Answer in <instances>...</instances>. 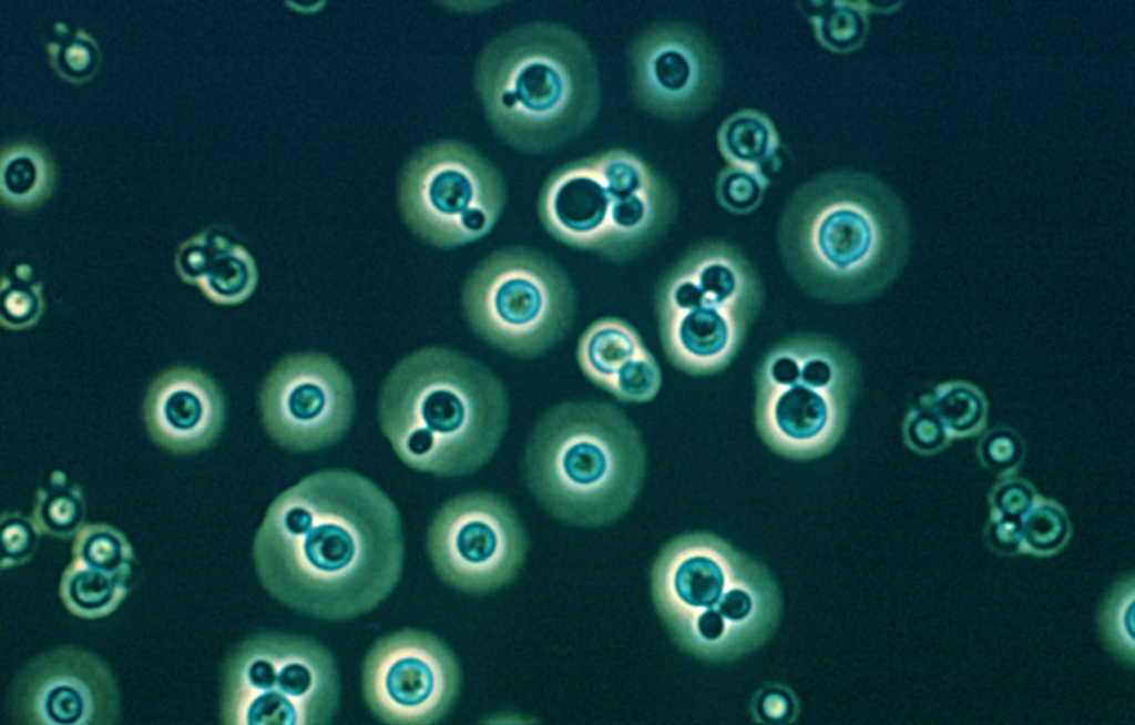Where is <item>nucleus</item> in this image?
<instances>
[{"instance_id":"nucleus-7","label":"nucleus","mask_w":1135,"mask_h":725,"mask_svg":"<svg viewBox=\"0 0 1135 725\" xmlns=\"http://www.w3.org/2000/svg\"><path fill=\"white\" fill-rule=\"evenodd\" d=\"M536 208L556 241L625 263L665 235L678 200L668 181L637 153L613 147L554 170L542 184Z\"/></svg>"},{"instance_id":"nucleus-4","label":"nucleus","mask_w":1135,"mask_h":725,"mask_svg":"<svg viewBox=\"0 0 1135 725\" xmlns=\"http://www.w3.org/2000/svg\"><path fill=\"white\" fill-rule=\"evenodd\" d=\"M509 419L502 381L483 364L447 347H427L401 359L387 377L379 421L408 467L460 477L498 450Z\"/></svg>"},{"instance_id":"nucleus-12","label":"nucleus","mask_w":1135,"mask_h":725,"mask_svg":"<svg viewBox=\"0 0 1135 725\" xmlns=\"http://www.w3.org/2000/svg\"><path fill=\"white\" fill-rule=\"evenodd\" d=\"M507 203L500 171L469 144H429L406 164L399 204L410 229L425 242L453 248L487 236Z\"/></svg>"},{"instance_id":"nucleus-13","label":"nucleus","mask_w":1135,"mask_h":725,"mask_svg":"<svg viewBox=\"0 0 1135 725\" xmlns=\"http://www.w3.org/2000/svg\"><path fill=\"white\" fill-rule=\"evenodd\" d=\"M427 549L443 582L464 592L487 593L515 578L525 560L528 537L503 497L472 491L450 499L437 511Z\"/></svg>"},{"instance_id":"nucleus-27","label":"nucleus","mask_w":1135,"mask_h":725,"mask_svg":"<svg viewBox=\"0 0 1135 725\" xmlns=\"http://www.w3.org/2000/svg\"><path fill=\"white\" fill-rule=\"evenodd\" d=\"M49 171L45 162L33 153L11 154L2 164V194L10 203L29 205L35 203L49 188Z\"/></svg>"},{"instance_id":"nucleus-33","label":"nucleus","mask_w":1135,"mask_h":725,"mask_svg":"<svg viewBox=\"0 0 1135 725\" xmlns=\"http://www.w3.org/2000/svg\"><path fill=\"white\" fill-rule=\"evenodd\" d=\"M906 437L910 446L919 451H935L947 440V428L931 409H920L908 419Z\"/></svg>"},{"instance_id":"nucleus-20","label":"nucleus","mask_w":1135,"mask_h":725,"mask_svg":"<svg viewBox=\"0 0 1135 725\" xmlns=\"http://www.w3.org/2000/svg\"><path fill=\"white\" fill-rule=\"evenodd\" d=\"M175 266L185 283L197 285L209 300L221 305L243 303L257 286L253 256L217 234H202L184 243Z\"/></svg>"},{"instance_id":"nucleus-30","label":"nucleus","mask_w":1135,"mask_h":725,"mask_svg":"<svg viewBox=\"0 0 1135 725\" xmlns=\"http://www.w3.org/2000/svg\"><path fill=\"white\" fill-rule=\"evenodd\" d=\"M41 532L32 518L20 512L1 515V568L21 565L34 554Z\"/></svg>"},{"instance_id":"nucleus-6","label":"nucleus","mask_w":1135,"mask_h":725,"mask_svg":"<svg viewBox=\"0 0 1135 725\" xmlns=\"http://www.w3.org/2000/svg\"><path fill=\"white\" fill-rule=\"evenodd\" d=\"M640 431L617 406L572 400L538 421L523 458L525 483L541 507L568 524L597 528L622 518L645 477Z\"/></svg>"},{"instance_id":"nucleus-18","label":"nucleus","mask_w":1135,"mask_h":725,"mask_svg":"<svg viewBox=\"0 0 1135 725\" xmlns=\"http://www.w3.org/2000/svg\"><path fill=\"white\" fill-rule=\"evenodd\" d=\"M143 416L157 445L174 452H193L209 447L218 437L225 420V402L206 374L175 367L149 387Z\"/></svg>"},{"instance_id":"nucleus-32","label":"nucleus","mask_w":1135,"mask_h":725,"mask_svg":"<svg viewBox=\"0 0 1135 725\" xmlns=\"http://www.w3.org/2000/svg\"><path fill=\"white\" fill-rule=\"evenodd\" d=\"M980 453L988 467L1005 471L1014 468L1021 461L1023 445L1012 430L995 429L982 439Z\"/></svg>"},{"instance_id":"nucleus-5","label":"nucleus","mask_w":1135,"mask_h":725,"mask_svg":"<svg viewBox=\"0 0 1135 725\" xmlns=\"http://www.w3.org/2000/svg\"><path fill=\"white\" fill-rule=\"evenodd\" d=\"M651 591L676 644L712 662L761 646L780 616L779 590L768 570L707 532L683 534L663 547Z\"/></svg>"},{"instance_id":"nucleus-25","label":"nucleus","mask_w":1135,"mask_h":725,"mask_svg":"<svg viewBox=\"0 0 1135 725\" xmlns=\"http://www.w3.org/2000/svg\"><path fill=\"white\" fill-rule=\"evenodd\" d=\"M73 559L88 566L130 580L134 552L126 537L106 523L84 524L74 535Z\"/></svg>"},{"instance_id":"nucleus-22","label":"nucleus","mask_w":1135,"mask_h":725,"mask_svg":"<svg viewBox=\"0 0 1135 725\" xmlns=\"http://www.w3.org/2000/svg\"><path fill=\"white\" fill-rule=\"evenodd\" d=\"M127 583L73 559L61 575L59 594L72 614L93 620L116 610L129 592Z\"/></svg>"},{"instance_id":"nucleus-10","label":"nucleus","mask_w":1135,"mask_h":725,"mask_svg":"<svg viewBox=\"0 0 1135 725\" xmlns=\"http://www.w3.org/2000/svg\"><path fill=\"white\" fill-rule=\"evenodd\" d=\"M340 691L326 646L298 634L262 631L225 660L219 716L224 725H327Z\"/></svg>"},{"instance_id":"nucleus-35","label":"nucleus","mask_w":1135,"mask_h":725,"mask_svg":"<svg viewBox=\"0 0 1135 725\" xmlns=\"http://www.w3.org/2000/svg\"><path fill=\"white\" fill-rule=\"evenodd\" d=\"M1034 496L1029 486L1020 481L1003 483L995 491L993 502L1001 517L1021 519L1032 507Z\"/></svg>"},{"instance_id":"nucleus-19","label":"nucleus","mask_w":1135,"mask_h":725,"mask_svg":"<svg viewBox=\"0 0 1135 725\" xmlns=\"http://www.w3.org/2000/svg\"><path fill=\"white\" fill-rule=\"evenodd\" d=\"M576 359L585 377L624 402H647L662 385L659 366L638 331L617 317L592 323L580 337Z\"/></svg>"},{"instance_id":"nucleus-28","label":"nucleus","mask_w":1135,"mask_h":725,"mask_svg":"<svg viewBox=\"0 0 1135 725\" xmlns=\"http://www.w3.org/2000/svg\"><path fill=\"white\" fill-rule=\"evenodd\" d=\"M955 433L976 429L985 416L982 395L967 384H951L935 395L930 408Z\"/></svg>"},{"instance_id":"nucleus-26","label":"nucleus","mask_w":1135,"mask_h":725,"mask_svg":"<svg viewBox=\"0 0 1135 725\" xmlns=\"http://www.w3.org/2000/svg\"><path fill=\"white\" fill-rule=\"evenodd\" d=\"M42 285L35 283L31 268L19 265L13 277H2L1 324L9 329L34 325L43 310Z\"/></svg>"},{"instance_id":"nucleus-29","label":"nucleus","mask_w":1135,"mask_h":725,"mask_svg":"<svg viewBox=\"0 0 1135 725\" xmlns=\"http://www.w3.org/2000/svg\"><path fill=\"white\" fill-rule=\"evenodd\" d=\"M768 185L766 173L728 165L718 174L716 197L725 210L747 214L760 205Z\"/></svg>"},{"instance_id":"nucleus-3","label":"nucleus","mask_w":1135,"mask_h":725,"mask_svg":"<svg viewBox=\"0 0 1135 725\" xmlns=\"http://www.w3.org/2000/svg\"><path fill=\"white\" fill-rule=\"evenodd\" d=\"M473 85L495 135L525 154L579 139L596 121L603 96L592 48L554 21L524 22L494 35L479 53Z\"/></svg>"},{"instance_id":"nucleus-9","label":"nucleus","mask_w":1135,"mask_h":725,"mask_svg":"<svg viewBox=\"0 0 1135 725\" xmlns=\"http://www.w3.org/2000/svg\"><path fill=\"white\" fill-rule=\"evenodd\" d=\"M859 371L838 341L801 334L778 343L756 372V427L776 452L811 459L841 438Z\"/></svg>"},{"instance_id":"nucleus-34","label":"nucleus","mask_w":1135,"mask_h":725,"mask_svg":"<svg viewBox=\"0 0 1135 725\" xmlns=\"http://www.w3.org/2000/svg\"><path fill=\"white\" fill-rule=\"evenodd\" d=\"M757 716L765 722L786 723L795 716L796 701L784 687H767L756 700Z\"/></svg>"},{"instance_id":"nucleus-16","label":"nucleus","mask_w":1135,"mask_h":725,"mask_svg":"<svg viewBox=\"0 0 1135 725\" xmlns=\"http://www.w3.org/2000/svg\"><path fill=\"white\" fill-rule=\"evenodd\" d=\"M259 407L264 427L277 445L314 451L335 443L348 430L354 386L330 356L298 353L282 359L266 377Z\"/></svg>"},{"instance_id":"nucleus-23","label":"nucleus","mask_w":1135,"mask_h":725,"mask_svg":"<svg viewBox=\"0 0 1135 725\" xmlns=\"http://www.w3.org/2000/svg\"><path fill=\"white\" fill-rule=\"evenodd\" d=\"M808 18L818 42L836 53H849L866 41L869 29L867 1L834 0L810 2Z\"/></svg>"},{"instance_id":"nucleus-14","label":"nucleus","mask_w":1135,"mask_h":725,"mask_svg":"<svg viewBox=\"0 0 1135 725\" xmlns=\"http://www.w3.org/2000/svg\"><path fill=\"white\" fill-rule=\"evenodd\" d=\"M461 686L457 656L440 637L403 629L378 639L365 656L361 690L388 725H431L454 705Z\"/></svg>"},{"instance_id":"nucleus-8","label":"nucleus","mask_w":1135,"mask_h":725,"mask_svg":"<svg viewBox=\"0 0 1135 725\" xmlns=\"http://www.w3.org/2000/svg\"><path fill=\"white\" fill-rule=\"evenodd\" d=\"M763 302L758 274L737 247L725 241L694 245L667 269L655 293L667 358L691 375L724 369Z\"/></svg>"},{"instance_id":"nucleus-17","label":"nucleus","mask_w":1135,"mask_h":725,"mask_svg":"<svg viewBox=\"0 0 1135 725\" xmlns=\"http://www.w3.org/2000/svg\"><path fill=\"white\" fill-rule=\"evenodd\" d=\"M9 708L20 725H113L120 693L106 663L76 646L45 651L30 660L9 690Z\"/></svg>"},{"instance_id":"nucleus-24","label":"nucleus","mask_w":1135,"mask_h":725,"mask_svg":"<svg viewBox=\"0 0 1135 725\" xmlns=\"http://www.w3.org/2000/svg\"><path fill=\"white\" fill-rule=\"evenodd\" d=\"M31 518L41 533L63 539L74 537L84 525L82 489L69 483L62 471H54L48 486L39 488Z\"/></svg>"},{"instance_id":"nucleus-31","label":"nucleus","mask_w":1135,"mask_h":725,"mask_svg":"<svg viewBox=\"0 0 1135 725\" xmlns=\"http://www.w3.org/2000/svg\"><path fill=\"white\" fill-rule=\"evenodd\" d=\"M1022 540L1036 551L1057 549L1067 534V521L1060 509L1052 504L1032 507L1021 518Z\"/></svg>"},{"instance_id":"nucleus-11","label":"nucleus","mask_w":1135,"mask_h":725,"mask_svg":"<svg viewBox=\"0 0 1135 725\" xmlns=\"http://www.w3.org/2000/svg\"><path fill=\"white\" fill-rule=\"evenodd\" d=\"M462 303L478 336L511 355L534 358L566 335L576 295L553 258L534 248L511 246L479 263L464 283Z\"/></svg>"},{"instance_id":"nucleus-1","label":"nucleus","mask_w":1135,"mask_h":725,"mask_svg":"<svg viewBox=\"0 0 1135 725\" xmlns=\"http://www.w3.org/2000/svg\"><path fill=\"white\" fill-rule=\"evenodd\" d=\"M253 559L263 588L283 605L319 620H351L376 609L400 580V514L368 478L318 471L270 503Z\"/></svg>"},{"instance_id":"nucleus-15","label":"nucleus","mask_w":1135,"mask_h":725,"mask_svg":"<svg viewBox=\"0 0 1135 725\" xmlns=\"http://www.w3.org/2000/svg\"><path fill=\"white\" fill-rule=\"evenodd\" d=\"M631 93L648 114L685 122L706 112L723 85V60L698 28L656 21L638 32L627 50Z\"/></svg>"},{"instance_id":"nucleus-36","label":"nucleus","mask_w":1135,"mask_h":725,"mask_svg":"<svg viewBox=\"0 0 1135 725\" xmlns=\"http://www.w3.org/2000/svg\"><path fill=\"white\" fill-rule=\"evenodd\" d=\"M989 539L991 544L999 551H1015L1023 541L1021 519L1001 517L991 524Z\"/></svg>"},{"instance_id":"nucleus-2","label":"nucleus","mask_w":1135,"mask_h":725,"mask_svg":"<svg viewBox=\"0 0 1135 725\" xmlns=\"http://www.w3.org/2000/svg\"><path fill=\"white\" fill-rule=\"evenodd\" d=\"M911 244L910 217L898 193L853 169L802 183L777 227L779 255L797 287L835 304L882 294L903 269Z\"/></svg>"},{"instance_id":"nucleus-21","label":"nucleus","mask_w":1135,"mask_h":725,"mask_svg":"<svg viewBox=\"0 0 1135 725\" xmlns=\"http://www.w3.org/2000/svg\"><path fill=\"white\" fill-rule=\"evenodd\" d=\"M717 145L730 166L761 171L775 166L780 137L773 121L755 109L729 115L719 126Z\"/></svg>"}]
</instances>
